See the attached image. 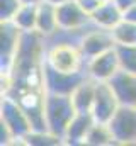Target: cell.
<instances>
[{"mask_svg":"<svg viewBox=\"0 0 136 146\" xmlns=\"http://www.w3.org/2000/svg\"><path fill=\"white\" fill-rule=\"evenodd\" d=\"M21 0H0V19L2 21H10L17 9L21 7Z\"/></svg>","mask_w":136,"mask_h":146,"instance_id":"ffe728a7","label":"cell"},{"mask_svg":"<svg viewBox=\"0 0 136 146\" xmlns=\"http://www.w3.org/2000/svg\"><path fill=\"white\" fill-rule=\"evenodd\" d=\"M22 3H39V2H43V0H21Z\"/></svg>","mask_w":136,"mask_h":146,"instance_id":"d4e9b609","label":"cell"},{"mask_svg":"<svg viewBox=\"0 0 136 146\" xmlns=\"http://www.w3.org/2000/svg\"><path fill=\"white\" fill-rule=\"evenodd\" d=\"M135 110H136V106H135Z\"/></svg>","mask_w":136,"mask_h":146,"instance_id":"484cf974","label":"cell"},{"mask_svg":"<svg viewBox=\"0 0 136 146\" xmlns=\"http://www.w3.org/2000/svg\"><path fill=\"white\" fill-rule=\"evenodd\" d=\"M112 2H114V3L123 10V12H124V10H128L129 7H133V5L136 3V0H112Z\"/></svg>","mask_w":136,"mask_h":146,"instance_id":"603a6c76","label":"cell"},{"mask_svg":"<svg viewBox=\"0 0 136 146\" xmlns=\"http://www.w3.org/2000/svg\"><path fill=\"white\" fill-rule=\"evenodd\" d=\"M85 61L99 56L102 53L116 48V42H114V37H112V33L107 31V29H101L97 26H90L83 36L80 39V44H78Z\"/></svg>","mask_w":136,"mask_h":146,"instance_id":"5b68a950","label":"cell"},{"mask_svg":"<svg viewBox=\"0 0 136 146\" xmlns=\"http://www.w3.org/2000/svg\"><path fill=\"white\" fill-rule=\"evenodd\" d=\"M119 70H121V61H119L117 48H112L85 63L87 76H90L95 82H109Z\"/></svg>","mask_w":136,"mask_h":146,"instance_id":"9c48e42d","label":"cell"},{"mask_svg":"<svg viewBox=\"0 0 136 146\" xmlns=\"http://www.w3.org/2000/svg\"><path fill=\"white\" fill-rule=\"evenodd\" d=\"M75 114H77V109H75L70 95L46 92V97H44V115H46V124H48V131L49 133H53L55 136L63 139L71 119L75 117Z\"/></svg>","mask_w":136,"mask_h":146,"instance_id":"6da1fadb","label":"cell"},{"mask_svg":"<svg viewBox=\"0 0 136 146\" xmlns=\"http://www.w3.org/2000/svg\"><path fill=\"white\" fill-rule=\"evenodd\" d=\"M123 19L128 21V22H135L136 24V3L133 5V7H129L128 10L123 12Z\"/></svg>","mask_w":136,"mask_h":146,"instance_id":"7402d4cb","label":"cell"},{"mask_svg":"<svg viewBox=\"0 0 136 146\" xmlns=\"http://www.w3.org/2000/svg\"><path fill=\"white\" fill-rule=\"evenodd\" d=\"M95 87L97 82L87 76L73 92H71V102L75 106L77 112H92L94 99H95Z\"/></svg>","mask_w":136,"mask_h":146,"instance_id":"5bb4252c","label":"cell"},{"mask_svg":"<svg viewBox=\"0 0 136 146\" xmlns=\"http://www.w3.org/2000/svg\"><path fill=\"white\" fill-rule=\"evenodd\" d=\"M109 127L116 143L131 145L136 143V110L129 106H121L116 115L111 119Z\"/></svg>","mask_w":136,"mask_h":146,"instance_id":"ba28073f","label":"cell"},{"mask_svg":"<svg viewBox=\"0 0 136 146\" xmlns=\"http://www.w3.org/2000/svg\"><path fill=\"white\" fill-rule=\"evenodd\" d=\"M116 143L112 131L109 127V124L104 122H94V126L90 127V131L85 136L83 145H90V146H105V145H112Z\"/></svg>","mask_w":136,"mask_h":146,"instance_id":"e0dca14e","label":"cell"},{"mask_svg":"<svg viewBox=\"0 0 136 146\" xmlns=\"http://www.w3.org/2000/svg\"><path fill=\"white\" fill-rule=\"evenodd\" d=\"M109 83L112 85L121 106L135 107L136 106V73L126 72V70L121 68L109 80Z\"/></svg>","mask_w":136,"mask_h":146,"instance_id":"8fae6325","label":"cell"},{"mask_svg":"<svg viewBox=\"0 0 136 146\" xmlns=\"http://www.w3.org/2000/svg\"><path fill=\"white\" fill-rule=\"evenodd\" d=\"M121 107V102L109 82H97L95 87V99L92 106V115L95 122L109 124L111 119L116 115V112Z\"/></svg>","mask_w":136,"mask_h":146,"instance_id":"277c9868","label":"cell"},{"mask_svg":"<svg viewBox=\"0 0 136 146\" xmlns=\"http://www.w3.org/2000/svg\"><path fill=\"white\" fill-rule=\"evenodd\" d=\"M90 17H92V24L94 26L111 31L112 27H116L123 21V10L112 0H109V2H104Z\"/></svg>","mask_w":136,"mask_h":146,"instance_id":"4fadbf2b","label":"cell"},{"mask_svg":"<svg viewBox=\"0 0 136 146\" xmlns=\"http://www.w3.org/2000/svg\"><path fill=\"white\" fill-rule=\"evenodd\" d=\"M0 122H3L9 131L12 133L15 143H24L26 136L33 133L31 121L26 114V110L21 107V104L10 97V95H2L0 102Z\"/></svg>","mask_w":136,"mask_h":146,"instance_id":"3957f363","label":"cell"},{"mask_svg":"<svg viewBox=\"0 0 136 146\" xmlns=\"http://www.w3.org/2000/svg\"><path fill=\"white\" fill-rule=\"evenodd\" d=\"M112 37L116 46H136V24L135 22H128V21H121L116 27L111 29Z\"/></svg>","mask_w":136,"mask_h":146,"instance_id":"ac0fdd59","label":"cell"},{"mask_svg":"<svg viewBox=\"0 0 136 146\" xmlns=\"http://www.w3.org/2000/svg\"><path fill=\"white\" fill-rule=\"evenodd\" d=\"M58 27L65 31H85L92 26V17L78 5L77 0H68L56 5Z\"/></svg>","mask_w":136,"mask_h":146,"instance_id":"8992f818","label":"cell"},{"mask_svg":"<svg viewBox=\"0 0 136 146\" xmlns=\"http://www.w3.org/2000/svg\"><path fill=\"white\" fill-rule=\"evenodd\" d=\"M2 46H0V68L2 73H9L12 68V61L15 56V49L22 31L12 21H2Z\"/></svg>","mask_w":136,"mask_h":146,"instance_id":"30bf717a","label":"cell"},{"mask_svg":"<svg viewBox=\"0 0 136 146\" xmlns=\"http://www.w3.org/2000/svg\"><path fill=\"white\" fill-rule=\"evenodd\" d=\"M46 2H49V3H53V5H60V3L68 2V0H46Z\"/></svg>","mask_w":136,"mask_h":146,"instance_id":"cb8c5ba5","label":"cell"},{"mask_svg":"<svg viewBox=\"0 0 136 146\" xmlns=\"http://www.w3.org/2000/svg\"><path fill=\"white\" fill-rule=\"evenodd\" d=\"M22 33H31L36 31V22H37V3H21L14 17L10 19Z\"/></svg>","mask_w":136,"mask_h":146,"instance_id":"2e32d148","label":"cell"},{"mask_svg":"<svg viewBox=\"0 0 136 146\" xmlns=\"http://www.w3.org/2000/svg\"><path fill=\"white\" fill-rule=\"evenodd\" d=\"M77 2H78V5H80L89 15H92V14L102 5L101 0H77Z\"/></svg>","mask_w":136,"mask_h":146,"instance_id":"44dd1931","label":"cell"},{"mask_svg":"<svg viewBox=\"0 0 136 146\" xmlns=\"http://www.w3.org/2000/svg\"><path fill=\"white\" fill-rule=\"evenodd\" d=\"M44 63L53 70L63 73L85 72V58L78 48V44L71 42H55L46 44V58Z\"/></svg>","mask_w":136,"mask_h":146,"instance_id":"7a4b0ae2","label":"cell"},{"mask_svg":"<svg viewBox=\"0 0 136 146\" xmlns=\"http://www.w3.org/2000/svg\"><path fill=\"white\" fill-rule=\"evenodd\" d=\"M94 122L95 119L92 112H77L63 136L65 145H83L85 136L90 131V127L94 126Z\"/></svg>","mask_w":136,"mask_h":146,"instance_id":"7c38bea8","label":"cell"},{"mask_svg":"<svg viewBox=\"0 0 136 146\" xmlns=\"http://www.w3.org/2000/svg\"><path fill=\"white\" fill-rule=\"evenodd\" d=\"M87 78L85 72L78 73H63L53 70L44 63V90L49 94H61L71 95V92Z\"/></svg>","mask_w":136,"mask_h":146,"instance_id":"52a82bcc","label":"cell"},{"mask_svg":"<svg viewBox=\"0 0 136 146\" xmlns=\"http://www.w3.org/2000/svg\"><path fill=\"white\" fill-rule=\"evenodd\" d=\"M121 68L126 72L136 73V46H116Z\"/></svg>","mask_w":136,"mask_h":146,"instance_id":"d6986e66","label":"cell"},{"mask_svg":"<svg viewBox=\"0 0 136 146\" xmlns=\"http://www.w3.org/2000/svg\"><path fill=\"white\" fill-rule=\"evenodd\" d=\"M58 19H56V5L43 0L37 3V22L36 31L44 37L51 36L58 31Z\"/></svg>","mask_w":136,"mask_h":146,"instance_id":"9a60e30c","label":"cell"}]
</instances>
